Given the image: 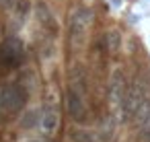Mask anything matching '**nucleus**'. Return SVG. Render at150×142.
Listing matches in <instances>:
<instances>
[{"label":"nucleus","instance_id":"7","mask_svg":"<svg viewBox=\"0 0 150 142\" xmlns=\"http://www.w3.org/2000/svg\"><path fill=\"white\" fill-rule=\"evenodd\" d=\"M125 93H127V82H125V76L121 70H115L113 76H111V87H109V95H111V101L113 105L121 107L123 105V99H125Z\"/></svg>","mask_w":150,"mask_h":142},{"label":"nucleus","instance_id":"8","mask_svg":"<svg viewBox=\"0 0 150 142\" xmlns=\"http://www.w3.org/2000/svg\"><path fill=\"white\" fill-rule=\"evenodd\" d=\"M39 121H41V128H43L45 132H54V130L58 128V111L52 109V107H47V109L43 111V115L39 117Z\"/></svg>","mask_w":150,"mask_h":142},{"label":"nucleus","instance_id":"1","mask_svg":"<svg viewBox=\"0 0 150 142\" xmlns=\"http://www.w3.org/2000/svg\"><path fill=\"white\" fill-rule=\"evenodd\" d=\"M93 23V11L91 9H76L70 13L68 17V29H70V41L74 45H82V41L86 39V33L91 29Z\"/></svg>","mask_w":150,"mask_h":142},{"label":"nucleus","instance_id":"10","mask_svg":"<svg viewBox=\"0 0 150 142\" xmlns=\"http://www.w3.org/2000/svg\"><path fill=\"white\" fill-rule=\"evenodd\" d=\"M37 121H39V113H37V111H27L25 117L21 119V126H23L25 130H29V128L37 126Z\"/></svg>","mask_w":150,"mask_h":142},{"label":"nucleus","instance_id":"11","mask_svg":"<svg viewBox=\"0 0 150 142\" xmlns=\"http://www.w3.org/2000/svg\"><path fill=\"white\" fill-rule=\"evenodd\" d=\"M74 142H91V136L86 132H74Z\"/></svg>","mask_w":150,"mask_h":142},{"label":"nucleus","instance_id":"2","mask_svg":"<svg viewBox=\"0 0 150 142\" xmlns=\"http://www.w3.org/2000/svg\"><path fill=\"white\" fill-rule=\"evenodd\" d=\"M25 101H27V93L23 87H19V82H11L0 89V109L6 113L21 111Z\"/></svg>","mask_w":150,"mask_h":142},{"label":"nucleus","instance_id":"4","mask_svg":"<svg viewBox=\"0 0 150 142\" xmlns=\"http://www.w3.org/2000/svg\"><path fill=\"white\" fill-rule=\"evenodd\" d=\"M144 101H146V91H144V87L140 84V82H134L129 89H127V93H125V99H123V115L125 117H129V115H136V111L144 105Z\"/></svg>","mask_w":150,"mask_h":142},{"label":"nucleus","instance_id":"3","mask_svg":"<svg viewBox=\"0 0 150 142\" xmlns=\"http://www.w3.org/2000/svg\"><path fill=\"white\" fill-rule=\"evenodd\" d=\"M25 58V48L21 43V39L17 37H8L4 39L2 48H0V66L4 70H15Z\"/></svg>","mask_w":150,"mask_h":142},{"label":"nucleus","instance_id":"9","mask_svg":"<svg viewBox=\"0 0 150 142\" xmlns=\"http://www.w3.org/2000/svg\"><path fill=\"white\" fill-rule=\"evenodd\" d=\"M105 41H107V50H109L111 54H117L119 48H121V33H119L117 29H113V31H109V33L105 35Z\"/></svg>","mask_w":150,"mask_h":142},{"label":"nucleus","instance_id":"5","mask_svg":"<svg viewBox=\"0 0 150 142\" xmlns=\"http://www.w3.org/2000/svg\"><path fill=\"white\" fill-rule=\"evenodd\" d=\"M66 109H68V113H70V117H72L74 121H84V119H86L82 95H80L76 89H72V87L66 89Z\"/></svg>","mask_w":150,"mask_h":142},{"label":"nucleus","instance_id":"6","mask_svg":"<svg viewBox=\"0 0 150 142\" xmlns=\"http://www.w3.org/2000/svg\"><path fill=\"white\" fill-rule=\"evenodd\" d=\"M35 19H37V23L45 29V31H50V33H58V21H56V15L52 13V9L47 6V2L45 0H37L35 2Z\"/></svg>","mask_w":150,"mask_h":142},{"label":"nucleus","instance_id":"12","mask_svg":"<svg viewBox=\"0 0 150 142\" xmlns=\"http://www.w3.org/2000/svg\"><path fill=\"white\" fill-rule=\"evenodd\" d=\"M2 4H4V6L8 9V6H13V0H2Z\"/></svg>","mask_w":150,"mask_h":142}]
</instances>
